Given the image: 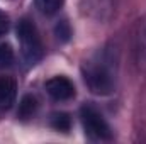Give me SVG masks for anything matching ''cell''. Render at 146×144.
Instances as JSON below:
<instances>
[{"mask_svg": "<svg viewBox=\"0 0 146 144\" xmlns=\"http://www.w3.org/2000/svg\"><path fill=\"white\" fill-rule=\"evenodd\" d=\"M9 31V17L0 10V36H3Z\"/></svg>", "mask_w": 146, "mask_h": 144, "instance_id": "obj_13", "label": "cell"}, {"mask_svg": "<svg viewBox=\"0 0 146 144\" xmlns=\"http://www.w3.org/2000/svg\"><path fill=\"white\" fill-rule=\"evenodd\" d=\"M14 63V49L10 44H0V68H9Z\"/></svg>", "mask_w": 146, "mask_h": 144, "instance_id": "obj_11", "label": "cell"}, {"mask_svg": "<svg viewBox=\"0 0 146 144\" xmlns=\"http://www.w3.org/2000/svg\"><path fill=\"white\" fill-rule=\"evenodd\" d=\"M82 10L97 22H107L115 15L117 0H82Z\"/></svg>", "mask_w": 146, "mask_h": 144, "instance_id": "obj_4", "label": "cell"}, {"mask_svg": "<svg viewBox=\"0 0 146 144\" xmlns=\"http://www.w3.org/2000/svg\"><path fill=\"white\" fill-rule=\"evenodd\" d=\"M17 98V83L10 76H0V110H9Z\"/></svg>", "mask_w": 146, "mask_h": 144, "instance_id": "obj_7", "label": "cell"}, {"mask_svg": "<svg viewBox=\"0 0 146 144\" xmlns=\"http://www.w3.org/2000/svg\"><path fill=\"white\" fill-rule=\"evenodd\" d=\"M37 110V100L36 97L33 95H24L19 102V110H17V115L22 119V120H27L31 119Z\"/></svg>", "mask_w": 146, "mask_h": 144, "instance_id": "obj_8", "label": "cell"}, {"mask_svg": "<svg viewBox=\"0 0 146 144\" xmlns=\"http://www.w3.org/2000/svg\"><path fill=\"white\" fill-rule=\"evenodd\" d=\"M80 120L85 131V136L90 141L104 143L112 139V129L104 119V115L92 105H83L80 108Z\"/></svg>", "mask_w": 146, "mask_h": 144, "instance_id": "obj_3", "label": "cell"}, {"mask_svg": "<svg viewBox=\"0 0 146 144\" xmlns=\"http://www.w3.org/2000/svg\"><path fill=\"white\" fill-rule=\"evenodd\" d=\"M17 39L21 44V54L29 66L37 65L44 56L42 41L39 37L36 26L29 19H21L17 24Z\"/></svg>", "mask_w": 146, "mask_h": 144, "instance_id": "obj_2", "label": "cell"}, {"mask_svg": "<svg viewBox=\"0 0 146 144\" xmlns=\"http://www.w3.org/2000/svg\"><path fill=\"white\" fill-rule=\"evenodd\" d=\"M133 59L138 71L146 73V15H143L133 32Z\"/></svg>", "mask_w": 146, "mask_h": 144, "instance_id": "obj_5", "label": "cell"}, {"mask_svg": "<svg viewBox=\"0 0 146 144\" xmlns=\"http://www.w3.org/2000/svg\"><path fill=\"white\" fill-rule=\"evenodd\" d=\"M48 95L56 102H66L75 97V85L66 76H53L44 85Z\"/></svg>", "mask_w": 146, "mask_h": 144, "instance_id": "obj_6", "label": "cell"}, {"mask_svg": "<svg viewBox=\"0 0 146 144\" xmlns=\"http://www.w3.org/2000/svg\"><path fill=\"white\" fill-rule=\"evenodd\" d=\"M49 124L54 131H60V132H68L70 127H72V119L68 114L65 112H54L51 114L49 117Z\"/></svg>", "mask_w": 146, "mask_h": 144, "instance_id": "obj_9", "label": "cell"}, {"mask_svg": "<svg viewBox=\"0 0 146 144\" xmlns=\"http://www.w3.org/2000/svg\"><path fill=\"white\" fill-rule=\"evenodd\" d=\"M82 76L92 93L100 97L110 95L117 83V53L112 48L99 49L83 63Z\"/></svg>", "mask_w": 146, "mask_h": 144, "instance_id": "obj_1", "label": "cell"}, {"mask_svg": "<svg viewBox=\"0 0 146 144\" xmlns=\"http://www.w3.org/2000/svg\"><path fill=\"white\" fill-rule=\"evenodd\" d=\"M54 32H56V36L60 41H68L70 36H72V29H70V26H68V22L66 20H61L58 26H56V29H54Z\"/></svg>", "mask_w": 146, "mask_h": 144, "instance_id": "obj_12", "label": "cell"}, {"mask_svg": "<svg viewBox=\"0 0 146 144\" xmlns=\"http://www.w3.org/2000/svg\"><path fill=\"white\" fill-rule=\"evenodd\" d=\"M34 3H36V7L39 9L41 14L53 15V14H56L61 9L63 0H34Z\"/></svg>", "mask_w": 146, "mask_h": 144, "instance_id": "obj_10", "label": "cell"}]
</instances>
